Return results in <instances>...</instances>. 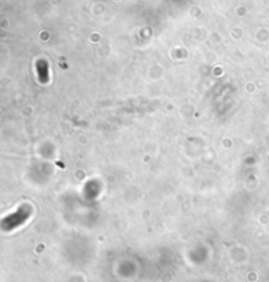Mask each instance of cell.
Returning a JSON list of instances; mask_svg holds the SVG:
<instances>
[{"label":"cell","instance_id":"6da1fadb","mask_svg":"<svg viewBox=\"0 0 269 282\" xmlns=\"http://www.w3.org/2000/svg\"><path fill=\"white\" fill-rule=\"evenodd\" d=\"M30 215H32V207L29 205H23L15 213L7 215V217H4L0 220V227H2L3 231H12L20 227L21 224H24L30 218Z\"/></svg>","mask_w":269,"mask_h":282}]
</instances>
